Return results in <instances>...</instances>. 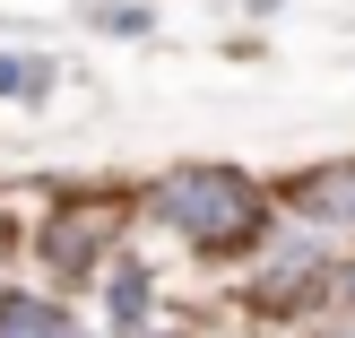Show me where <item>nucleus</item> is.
Masks as SVG:
<instances>
[{
    "label": "nucleus",
    "mask_w": 355,
    "mask_h": 338,
    "mask_svg": "<svg viewBox=\"0 0 355 338\" xmlns=\"http://www.w3.org/2000/svg\"><path fill=\"white\" fill-rule=\"evenodd\" d=\"M148 217L165 226V235H182L200 260H243V252H260V243L277 235L269 183H252L243 165H217V156L156 174L148 183Z\"/></svg>",
    "instance_id": "f257e3e1"
},
{
    "label": "nucleus",
    "mask_w": 355,
    "mask_h": 338,
    "mask_svg": "<svg viewBox=\"0 0 355 338\" xmlns=\"http://www.w3.org/2000/svg\"><path fill=\"white\" fill-rule=\"evenodd\" d=\"M329 243L312 235V226H295L286 243H260L252 252V278H243V295H252L260 312H321V295H329Z\"/></svg>",
    "instance_id": "f03ea898"
},
{
    "label": "nucleus",
    "mask_w": 355,
    "mask_h": 338,
    "mask_svg": "<svg viewBox=\"0 0 355 338\" xmlns=\"http://www.w3.org/2000/svg\"><path fill=\"white\" fill-rule=\"evenodd\" d=\"M277 200H286L295 226H312V235H355V156L304 165L295 183H277Z\"/></svg>",
    "instance_id": "7ed1b4c3"
},
{
    "label": "nucleus",
    "mask_w": 355,
    "mask_h": 338,
    "mask_svg": "<svg viewBox=\"0 0 355 338\" xmlns=\"http://www.w3.org/2000/svg\"><path fill=\"white\" fill-rule=\"evenodd\" d=\"M104 235H113V217H96V208H61V217H44V235H35V252H44L52 278H96L104 269Z\"/></svg>",
    "instance_id": "20e7f679"
},
{
    "label": "nucleus",
    "mask_w": 355,
    "mask_h": 338,
    "mask_svg": "<svg viewBox=\"0 0 355 338\" xmlns=\"http://www.w3.org/2000/svg\"><path fill=\"white\" fill-rule=\"evenodd\" d=\"M104 330L113 338H148V312H156V278H148V260H104Z\"/></svg>",
    "instance_id": "39448f33"
},
{
    "label": "nucleus",
    "mask_w": 355,
    "mask_h": 338,
    "mask_svg": "<svg viewBox=\"0 0 355 338\" xmlns=\"http://www.w3.org/2000/svg\"><path fill=\"white\" fill-rule=\"evenodd\" d=\"M0 338H78V321H69L52 295H26V287H0Z\"/></svg>",
    "instance_id": "423d86ee"
},
{
    "label": "nucleus",
    "mask_w": 355,
    "mask_h": 338,
    "mask_svg": "<svg viewBox=\"0 0 355 338\" xmlns=\"http://www.w3.org/2000/svg\"><path fill=\"white\" fill-rule=\"evenodd\" d=\"M44 96H52L44 52H0V104H44Z\"/></svg>",
    "instance_id": "0eeeda50"
},
{
    "label": "nucleus",
    "mask_w": 355,
    "mask_h": 338,
    "mask_svg": "<svg viewBox=\"0 0 355 338\" xmlns=\"http://www.w3.org/2000/svg\"><path fill=\"white\" fill-rule=\"evenodd\" d=\"M87 26H96V35H121V44H139V35H156V9H148V0H96V9H87Z\"/></svg>",
    "instance_id": "6e6552de"
},
{
    "label": "nucleus",
    "mask_w": 355,
    "mask_h": 338,
    "mask_svg": "<svg viewBox=\"0 0 355 338\" xmlns=\"http://www.w3.org/2000/svg\"><path fill=\"white\" fill-rule=\"evenodd\" d=\"M329 295H338V312L355 321V260H338V269H329Z\"/></svg>",
    "instance_id": "1a4fd4ad"
},
{
    "label": "nucleus",
    "mask_w": 355,
    "mask_h": 338,
    "mask_svg": "<svg viewBox=\"0 0 355 338\" xmlns=\"http://www.w3.org/2000/svg\"><path fill=\"white\" fill-rule=\"evenodd\" d=\"M312 338H355V330H312Z\"/></svg>",
    "instance_id": "9d476101"
}]
</instances>
